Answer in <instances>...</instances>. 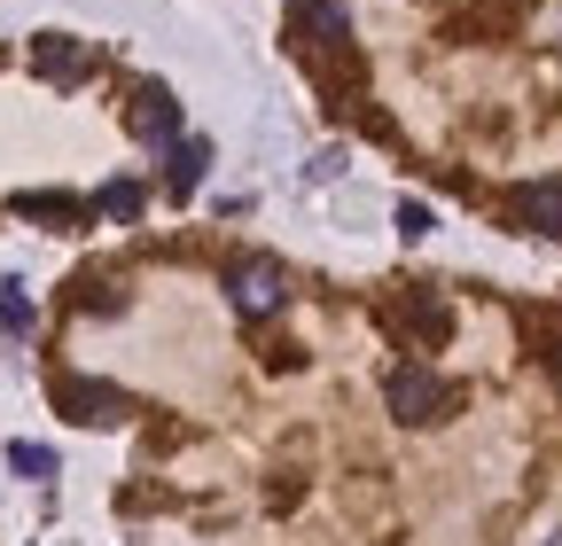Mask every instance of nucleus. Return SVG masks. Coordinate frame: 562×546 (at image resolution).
Segmentation results:
<instances>
[{
	"instance_id": "f257e3e1",
	"label": "nucleus",
	"mask_w": 562,
	"mask_h": 546,
	"mask_svg": "<svg viewBox=\"0 0 562 546\" xmlns=\"http://www.w3.org/2000/svg\"><path fill=\"white\" fill-rule=\"evenodd\" d=\"M290 55L321 79V94L336 102H360L368 87V62H360V39H351V16L344 0H290Z\"/></svg>"
},
{
	"instance_id": "f03ea898",
	"label": "nucleus",
	"mask_w": 562,
	"mask_h": 546,
	"mask_svg": "<svg viewBox=\"0 0 562 546\" xmlns=\"http://www.w3.org/2000/svg\"><path fill=\"white\" fill-rule=\"evenodd\" d=\"M383 398H391V414L406 422V430H422V422H446L453 406H461V390L438 375V367H422V360H406V367H391V383H383Z\"/></svg>"
},
{
	"instance_id": "7ed1b4c3",
	"label": "nucleus",
	"mask_w": 562,
	"mask_h": 546,
	"mask_svg": "<svg viewBox=\"0 0 562 546\" xmlns=\"http://www.w3.org/2000/svg\"><path fill=\"white\" fill-rule=\"evenodd\" d=\"M55 414H70L79 430H117L133 422V390L94 383V375H55Z\"/></svg>"
},
{
	"instance_id": "20e7f679",
	"label": "nucleus",
	"mask_w": 562,
	"mask_h": 546,
	"mask_svg": "<svg viewBox=\"0 0 562 546\" xmlns=\"http://www.w3.org/2000/svg\"><path fill=\"white\" fill-rule=\"evenodd\" d=\"M383 328L398 335L406 352H438L446 335H453V305H446V297H430V289H398V297L383 305Z\"/></svg>"
},
{
	"instance_id": "39448f33",
	"label": "nucleus",
	"mask_w": 562,
	"mask_h": 546,
	"mask_svg": "<svg viewBox=\"0 0 562 546\" xmlns=\"http://www.w3.org/2000/svg\"><path fill=\"white\" fill-rule=\"evenodd\" d=\"M227 305L243 320H273L281 305H290V273H281V258H235L227 265Z\"/></svg>"
},
{
	"instance_id": "423d86ee",
	"label": "nucleus",
	"mask_w": 562,
	"mask_h": 546,
	"mask_svg": "<svg viewBox=\"0 0 562 546\" xmlns=\"http://www.w3.org/2000/svg\"><path fill=\"white\" fill-rule=\"evenodd\" d=\"M508 227L516 235H539V242H562V180H524V187H508Z\"/></svg>"
},
{
	"instance_id": "0eeeda50",
	"label": "nucleus",
	"mask_w": 562,
	"mask_h": 546,
	"mask_svg": "<svg viewBox=\"0 0 562 546\" xmlns=\"http://www.w3.org/2000/svg\"><path fill=\"white\" fill-rule=\"evenodd\" d=\"M125 125H133V141H149V149H165V141H180V102H172V87H133V102H125Z\"/></svg>"
},
{
	"instance_id": "6e6552de",
	"label": "nucleus",
	"mask_w": 562,
	"mask_h": 546,
	"mask_svg": "<svg viewBox=\"0 0 562 546\" xmlns=\"http://www.w3.org/2000/svg\"><path fill=\"white\" fill-rule=\"evenodd\" d=\"M32 71L55 79V87H79V79L94 71V55L70 39V32H40V39H32Z\"/></svg>"
},
{
	"instance_id": "1a4fd4ad",
	"label": "nucleus",
	"mask_w": 562,
	"mask_h": 546,
	"mask_svg": "<svg viewBox=\"0 0 562 546\" xmlns=\"http://www.w3.org/2000/svg\"><path fill=\"white\" fill-rule=\"evenodd\" d=\"M203 164H211V149H203V141H188V133H180V141H165V195H172V203H188V195L203 187Z\"/></svg>"
},
{
	"instance_id": "9d476101",
	"label": "nucleus",
	"mask_w": 562,
	"mask_h": 546,
	"mask_svg": "<svg viewBox=\"0 0 562 546\" xmlns=\"http://www.w3.org/2000/svg\"><path fill=\"white\" fill-rule=\"evenodd\" d=\"M16 212H24V219H47L55 235H79V227L94 219L79 195H16Z\"/></svg>"
},
{
	"instance_id": "9b49d317",
	"label": "nucleus",
	"mask_w": 562,
	"mask_h": 546,
	"mask_svg": "<svg viewBox=\"0 0 562 546\" xmlns=\"http://www.w3.org/2000/svg\"><path fill=\"white\" fill-rule=\"evenodd\" d=\"M70 305H79V312H125V282H117V273H87Z\"/></svg>"
},
{
	"instance_id": "f8f14e48",
	"label": "nucleus",
	"mask_w": 562,
	"mask_h": 546,
	"mask_svg": "<svg viewBox=\"0 0 562 546\" xmlns=\"http://www.w3.org/2000/svg\"><path fill=\"white\" fill-rule=\"evenodd\" d=\"M94 212H110L117 227H133V219H140V187H133V180H117V187H102V195H94Z\"/></svg>"
},
{
	"instance_id": "ddd939ff",
	"label": "nucleus",
	"mask_w": 562,
	"mask_h": 546,
	"mask_svg": "<svg viewBox=\"0 0 562 546\" xmlns=\"http://www.w3.org/2000/svg\"><path fill=\"white\" fill-rule=\"evenodd\" d=\"M9 468L32 476V485H47V476H55V453H47V445H9Z\"/></svg>"
},
{
	"instance_id": "4468645a",
	"label": "nucleus",
	"mask_w": 562,
	"mask_h": 546,
	"mask_svg": "<svg viewBox=\"0 0 562 546\" xmlns=\"http://www.w3.org/2000/svg\"><path fill=\"white\" fill-rule=\"evenodd\" d=\"M16 328H32V297L9 282V297H0V335H16Z\"/></svg>"
},
{
	"instance_id": "2eb2a0df",
	"label": "nucleus",
	"mask_w": 562,
	"mask_h": 546,
	"mask_svg": "<svg viewBox=\"0 0 562 546\" xmlns=\"http://www.w3.org/2000/svg\"><path fill=\"white\" fill-rule=\"evenodd\" d=\"M430 227H438V219H430V203H398V235H406V242H422Z\"/></svg>"
},
{
	"instance_id": "dca6fc26",
	"label": "nucleus",
	"mask_w": 562,
	"mask_h": 546,
	"mask_svg": "<svg viewBox=\"0 0 562 546\" xmlns=\"http://www.w3.org/2000/svg\"><path fill=\"white\" fill-rule=\"evenodd\" d=\"M539 360H547V375H554V383H562V312H554V320H547V344H539Z\"/></svg>"
},
{
	"instance_id": "f3484780",
	"label": "nucleus",
	"mask_w": 562,
	"mask_h": 546,
	"mask_svg": "<svg viewBox=\"0 0 562 546\" xmlns=\"http://www.w3.org/2000/svg\"><path fill=\"white\" fill-rule=\"evenodd\" d=\"M547 546H562V531H554V538H547Z\"/></svg>"
}]
</instances>
